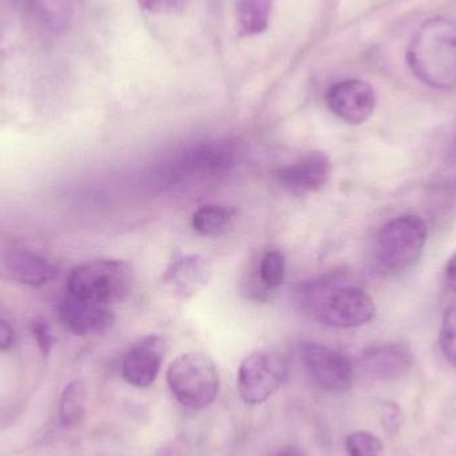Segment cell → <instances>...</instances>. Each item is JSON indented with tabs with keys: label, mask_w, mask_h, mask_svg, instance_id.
I'll use <instances>...</instances> for the list:
<instances>
[{
	"label": "cell",
	"mask_w": 456,
	"mask_h": 456,
	"mask_svg": "<svg viewBox=\"0 0 456 456\" xmlns=\"http://www.w3.org/2000/svg\"><path fill=\"white\" fill-rule=\"evenodd\" d=\"M297 295V303L305 313L332 329L363 326L377 314L369 292L339 278L303 284Z\"/></svg>",
	"instance_id": "1"
},
{
	"label": "cell",
	"mask_w": 456,
	"mask_h": 456,
	"mask_svg": "<svg viewBox=\"0 0 456 456\" xmlns=\"http://www.w3.org/2000/svg\"><path fill=\"white\" fill-rule=\"evenodd\" d=\"M412 74L428 87H456V21L433 18L420 26L407 50Z\"/></svg>",
	"instance_id": "2"
},
{
	"label": "cell",
	"mask_w": 456,
	"mask_h": 456,
	"mask_svg": "<svg viewBox=\"0 0 456 456\" xmlns=\"http://www.w3.org/2000/svg\"><path fill=\"white\" fill-rule=\"evenodd\" d=\"M134 281V268L125 260L95 259L72 268L67 291L80 299L110 305L130 295Z\"/></svg>",
	"instance_id": "3"
},
{
	"label": "cell",
	"mask_w": 456,
	"mask_h": 456,
	"mask_svg": "<svg viewBox=\"0 0 456 456\" xmlns=\"http://www.w3.org/2000/svg\"><path fill=\"white\" fill-rule=\"evenodd\" d=\"M428 236V224L419 216L404 214L391 219L378 232V265L393 275L409 270L422 256Z\"/></svg>",
	"instance_id": "4"
},
{
	"label": "cell",
	"mask_w": 456,
	"mask_h": 456,
	"mask_svg": "<svg viewBox=\"0 0 456 456\" xmlns=\"http://www.w3.org/2000/svg\"><path fill=\"white\" fill-rule=\"evenodd\" d=\"M167 383L182 406L203 410L216 402L221 380L210 356L202 353H186L168 367Z\"/></svg>",
	"instance_id": "5"
},
{
	"label": "cell",
	"mask_w": 456,
	"mask_h": 456,
	"mask_svg": "<svg viewBox=\"0 0 456 456\" xmlns=\"http://www.w3.org/2000/svg\"><path fill=\"white\" fill-rule=\"evenodd\" d=\"M286 378L287 363L281 354L255 351L239 366V396L249 406L263 404L281 387Z\"/></svg>",
	"instance_id": "6"
},
{
	"label": "cell",
	"mask_w": 456,
	"mask_h": 456,
	"mask_svg": "<svg viewBox=\"0 0 456 456\" xmlns=\"http://www.w3.org/2000/svg\"><path fill=\"white\" fill-rule=\"evenodd\" d=\"M302 361L311 380L322 390L345 394L353 387V363L340 351L319 343H305Z\"/></svg>",
	"instance_id": "7"
},
{
	"label": "cell",
	"mask_w": 456,
	"mask_h": 456,
	"mask_svg": "<svg viewBox=\"0 0 456 456\" xmlns=\"http://www.w3.org/2000/svg\"><path fill=\"white\" fill-rule=\"evenodd\" d=\"M326 101L332 114L351 126L366 123L377 107L374 88L359 79L343 80L332 86Z\"/></svg>",
	"instance_id": "8"
},
{
	"label": "cell",
	"mask_w": 456,
	"mask_h": 456,
	"mask_svg": "<svg viewBox=\"0 0 456 456\" xmlns=\"http://www.w3.org/2000/svg\"><path fill=\"white\" fill-rule=\"evenodd\" d=\"M165 354L166 342L159 335L139 339L123 358L122 375L126 382L136 388L154 385L162 369Z\"/></svg>",
	"instance_id": "9"
},
{
	"label": "cell",
	"mask_w": 456,
	"mask_h": 456,
	"mask_svg": "<svg viewBox=\"0 0 456 456\" xmlns=\"http://www.w3.org/2000/svg\"><path fill=\"white\" fill-rule=\"evenodd\" d=\"M332 174L329 155L322 151H310L276 174L281 187L295 195H305L323 189Z\"/></svg>",
	"instance_id": "10"
},
{
	"label": "cell",
	"mask_w": 456,
	"mask_h": 456,
	"mask_svg": "<svg viewBox=\"0 0 456 456\" xmlns=\"http://www.w3.org/2000/svg\"><path fill=\"white\" fill-rule=\"evenodd\" d=\"M59 318L67 330L77 337H93L109 331L115 314L109 305L80 299L67 294L59 305Z\"/></svg>",
	"instance_id": "11"
},
{
	"label": "cell",
	"mask_w": 456,
	"mask_h": 456,
	"mask_svg": "<svg viewBox=\"0 0 456 456\" xmlns=\"http://www.w3.org/2000/svg\"><path fill=\"white\" fill-rule=\"evenodd\" d=\"M213 276V265L203 255H187L168 265L163 275V283L181 299L202 291Z\"/></svg>",
	"instance_id": "12"
},
{
	"label": "cell",
	"mask_w": 456,
	"mask_h": 456,
	"mask_svg": "<svg viewBox=\"0 0 456 456\" xmlns=\"http://www.w3.org/2000/svg\"><path fill=\"white\" fill-rule=\"evenodd\" d=\"M361 364L364 372L374 379L393 382L411 369L412 354L403 343H379L364 350Z\"/></svg>",
	"instance_id": "13"
},
{
	"label": "cell",
	"mask_w": 456,
	"mask_h": 456,
	"mask_svg": "<svg viewBox=\"0 0 456 456\" xmlns=\"http://www.w3.org/2000/svg\"><path fill=\"white\" fill-rule=\"evenodd\" d=\"M3 273L16 283L40 287L55 279V265L45 255L28 248H11L2 257Z\"/></svg>",
	"instance_id": "14"
},
{
	"label": "cell",
	"mask_w": 456,
	"mask_h": 456,
	"mask_svg": "<svg viewBox=\"0 0 456 456\" xmlns=\"http://www.w3.org/2000/svg\"><path fill=\"white\" fill-rule=\"evenodd\" d=\"M21 10L40 28L48 32L66 31L71 23L74 0H16Z\"/></svg>",
	"instance_id": "15"
},
{
	"label": "cell",
	"mask_w": 456,
	"mask_h": 456,
	"mask_svg": "<svg viewBox=\"0 0 456 456\" xmlns=\"http://www.w3.org/2000/svg\"><path fill=\"white\" fill-rule=\"evenodd\" d=\"M87 388L82 380H72L64 387L59 402V423L66 430H74L87 415Z\"/></svg>",
	"instance_id": "16"
},
{
	"label": "cell",
	"mask_w": 456,
	"mask_h": 456,
	"mask_svg": "<svg viewBox=\"0 0 456 456\" xmlns=\"http://www.w3.org/2000/svg\"><path fill=\"white\" fill-rule=\"evenodd\" d=\"M235 213L224 206L208 205L195 211L192 227L205 238H219L232 226Z\"/></svg>",
	"instance_id": "17"
},
{
	"label": "cell",
	"mask_w": 456,
	"mask_h": 456,
	"mask_svg": "<svg viewBox=\"0 0 456 456\" xmlns=\"http://www.w3.org/2000/svg\"><path fill=\"white\" fill-rule=\"evenodd\" d=\"M270 0H239L236 7L239 28L248 37L265 31L270 21Z\"/></svg>",
	"instance_id": "18"
},
{
	"label": "cell",
	"mask_w": 456,
	"mask_h": 456,
	"mask_svg": "<svg viewBox=\"0 0 456 456\" xmlns=\"http://www.w3.org/2000/svg\"><path fill=\"white\" fill-rule=\"evenodd\" d=\"M286 260L279 251H268L265 254L257 268V281L265 291L278 289L284 281Z\"/></svg>",
	"instance_id": "19"
},
{
	"label": "cell",
	"mask_w": 456,
	"mask_h": 456,
	"mask_svg": "<svg viewBox=\"0 0 456 456\" xmlns=\"http://www.w3.org/2000/svg\"><path fill=\"white\" fill-rule=\"evenodd\" d=\"M348 456H383V444L370 431H355L347 436L345 441Z\"/></svg>",
	"instance_id": "20"
},
{
	"label": "cell",
	"mask_w": 456,
	"mask_h": 456,
	"mask_svg": "<svg viewBox=\"0 0 456 456\" xmlns=\"http://www.w3.org/2000/svg\"><path fill=\"white\" fill-rule=\"evenodd\" d=\"M439 345L444 359L456 369V302L444 311L439 331Z\"/></svg>",
	"instance_id": "21"
},
{
	"label": "cell",
	"mask_w": 456,
	"mask_h": 456,
	"mask_svg": "<svg viewBox=\"0 0 456 456\" xmlns=\"http://www.w3.org/2000/svg\"><path fill=\"white\" fill-rule=\"evenodd\" d=\"M144 10L154 13H171L182 10L190 0H138Z\"/></svg>",
	"instance_id": "22"
},
{
	"label": "cell",
	"mask_w": 456,
	"mask_h": 456,
	"mask_svg": "<svg viewBox=\"0 0 456 456\" xmlns=\"http://www.w3.org/2000/svg\"><path fill=\"white\" fill-rule=\"evenodd\" d=\"M32 332H34L40 351L45 355H48L53 345V334L51 332L50 326L45 321L37 322L32 327Z\"/></svg>",
	"instance_id": "23"
},
{
	"label": "cell",
	"mask_w": 456,
	"mask_h": 456,
	"mask_svg": "<svg viewBox=\"0 0 456 456\" xmlns=\"http://www.w3.org/2000/svg\"><path fill=\"white\" fill-rule=\"evenodd\" d=\"M444 281L446 289L456 294V249L444 265Z\"/></svg>",
	"instance_id": "24"
},
{
	"label": "cell",
	"mask_w": 456,
	"mask_h": 456,
	"mask_svg": "<svg viewBox=\"0 0 456 456\" xmlns=\"http://www.w3.org/2000/svg\"><path fill=\"white\" fill-rule=\"evenodd\" d=\"M383 420H385L386 428L393 433L399 428V425H401V411L395 404L391 403L386 406Z\"/></svg>",
	"instance_id": "25"
},
{
	"label": "cell",
	"mask_w": 456,
	"mask_h": 456,
	"mask_svg": "<svg viewBox=\"0 0 456 456\" xmlns=\"http://www.w3.org/2000/svg\"><path fill=\"white\" fill-rule=\"evenodd\" d=\"M13 343V331L7 322L0 318V350H7L12 346Z\"/></svg>",
	"instance_id": "26"
},
{
	"label": "cell",
	"mask_w": 456,
	"mask_h": 456,
	"mask_svg": "<svg viewBox=\"0 0 456 456\" xmlns=\"http://www.w3.org/2000/svg\"><path fill=\"white\" fill-rule=\"evenodd\" d=\"M275 456H305L297 447H286V449L281 450Z\"/></svg>",
	"instance_id": "27"
},
{
	"label": "cell",
	"mask_w": 456,
	"mask_h": 456,
	"mask_svg": "<svg viewBox=\"0 0 456 456\" xmlns=\"http://www.w3.org/2000/svg\"><path fill=\"white\" fill-rule=\"evenodd\" d=\"M450 165L456 166V138L452 142V149L449 151V157H447Z\"/></svg>",
	"instance_id": "28"
}]
</instances>
